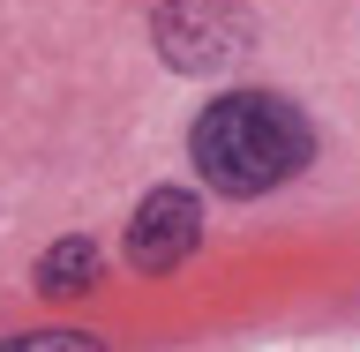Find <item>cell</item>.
I'll list each match as a JSON object with an SVG mask.
<instances>
[{"label": "cell", "mask_w": 360, "mask_h": 352, "mask_svg": "<svg viewBox=\"0 0 360 352\" xmlns=\"http://www.w3.org/2000/svg\"><path fill=\"white\" fill-rule=\"evenodd\" d=\"M188 157H195V173L210 180L218 195L248 202V195L285 188V180L315 157V128L300 120V105L278 98V90H225L218 105L195 120Z\"/></svg>", "instance_id": "obj_1"}, {"label": "cell", "mask_w": 360, "mask_h": 352, "mask_svg": "<svg viewBox=\"0 0 360 352\" xmlns=\"http://www.w3.org/2000/svg\"><path fill=\"white\" fill-rule=\"evenodd\" d=\"M158 53L180 75H218L255 53V15L240 0H165L158 8Z\"/></svg>", "instance_id": "obj_2"}, {"label": "cell", "mask_w": 360, "mask_h": 352, "mask_svg": "<svg viewBox=\"0 0 360 352\" xmlns=\"http://www.w3.org/2000/svg\"><path fill=\"white\" fill-rule=\"evenodd\" d=\"M195 240H202V202H195V188H150V202L128 218V263L150 270V278L180 270L188 255H195Z\"/></svg>", "instance_id": "obj_3"}, {"label": "cell", "mask_w": 360, "mask_h": 352, "mask_svg": "<svg viewBox=\"0 0 360 352\" xmlns=\"http://www.w3.org/2000/svg\"><path fill=\"white\" fill-rule=\"evenodd\" d=\"M38 285L53 292V300H68V292H90V285H98V247L75 240V233H68V240H53V247H45Z\"/></svg>", "instance_id": "obj_4"}, {"label": "cell", "mask_w": 360, "mask_h": 352, "mask_svg": "<svg viewBox=\"0 0 360 352\" xmlns=\"http://www.w3.org/2000/svg\"><path fill=\"white\" fill-rule=\"evenodd\" d=\"M0 352H105L83 330H30V337H0Z\"/></svg>", "instance_id": "obj_5"}]
</instances>
